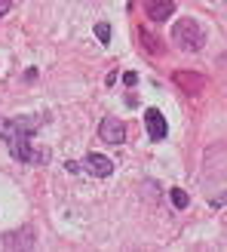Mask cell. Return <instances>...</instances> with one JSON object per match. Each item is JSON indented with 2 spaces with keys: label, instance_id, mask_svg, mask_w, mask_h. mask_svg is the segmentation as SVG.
Instances as JSON below:
<instances>
[{
  "label": "cell",
  "instance_id": "1",
  "mask_svg": "<svg viewBox=\"0 0 227 252\" xmlns=\"http://www.w3.org/2000/svg\"><path fill=\"white\" fill-rule=\"evenodd\" d=\"M43 120L46 117H12V120H0V138L6 142L12 160L34 163V166H40V163L49 160L46 151H34L31 148V138L43 126Z\"/></svg>",
  "mask_w": 227,
  "mask_h": 252
},
{
  "label": "cell",
  "instance_id": "2",
  "mask_svg": "<svg viewBox=\"0 0 227 252\" xmlns=\"http://www.w3.org/2000/svg\"><path fill=\"white\" fill-rule=\"evenodd\" d=\"M172 40L178 49H184V53H199L206 43V31L199 28V22L194 19H178L172 25Z\"/></svg>",
  "mask_w": 227,
  "mask_h": 252
},
{
  "label": "cell",
  "instance_id": "3",
  "mask_svg": "<svg viewBox=\"0 0 227 252\" xmlns=\"http://www.w3.org/2000/svg\"><path fill=\"white\" fill-rule=\"evenodd\" d=\"M98 138L108 145H123L126 142V123L120 117H105L98 123Z\"/></svg>",
  "mask_w": 227,
  "mask_h": 252
},
{
  "label": "cell",
  "instance_id": "4",
  "mask_svg": "<svg viewBox=\"0 0 227 252\" xmlns=\"http://www.w3.org/2000/svg\"><path fill=\"white\" fill-rule=\"evenodd\" d=\"M172 83L178 86V90H184L187 95H197V93L206 90V77H203V74H197V71H175L172 74Z\"/></svg>",
  "mask_w": 227,
  "mask_h": 252
},
{
  "label": "cell",
  "instance_id": "5",
  "mask_svg": "<svg viewBox=\"0 0 227 252\" xmlns=\"http://www.w3.org/2000/svg\"><path fill=\"white\" fill-rule=\"evenodd\" d=\"M144 126H147V138H150V142H163V138L169 135V123H166V117H163L157 108L144 111Z\"/></svg>",
  "mask_w": 227,
  "mask_h": 252
},
{
  "label": "cell",
  "instance_id": "6",
  "mask_svg": "<svg viewBox=\"0 0 227 252\" xmlns=\"http://www.w3.org/2000/svg\"><path fill=\"white\" fill-rule=\"evenodd\" d=\"M83 169L89 172V175H95V179H108V175L114 172V163L105 157V154H86V160H83Z\"/></svg>",
  "mask_w": 227,
  "mask_h": 252
},
{
  "label": "cell",
  "instance_id": "7",
  "mask_svg": "<svg viewBox=\"0 0 227 252\" xmlns=\"http://www.w3.org/2000/svg\"><path fill=\"white\" fill-rule=\"evenodd\" d=\"M144 12L150 22H169L175 12V0H144Z\"/></svg>",
  "mask_w": 227,
  "mask_h": 252
},
{
  "label": "cell",
  "instance_id": "8",
  "mask_svg": "<svg viewBox=\"0 0 227 252\" xmlns=\"http://www.w3.org/2000/svg\"><path fill=\"white\" fill-rule=\"evenodd\" d=\"M169 197H172V203H175V209H187V203H191V197H187L181 188H172L169 191Z\"/></svg>",
  "mask_w": 227,
  "mask_h": 252
},
{
  "label": "cell",
  "instance_id": "9",
  "mask_svg": "<svg viewBox=\"0 0 227 252\" xmlns=\"http://www.w3.org/2000/svg\"><path fill=\"white\" fill-rule=\"evenodd\" d=\"M95 37H98V43H102V46H108L111 43V25L108 22H98L95 25Z\"/></svg>",
  "mask_w": 227,
  "mask_h": 252
},
{
  "label": "cell",
  "instance_id": "10",
  "mask_svg": "<svg viewBox=\"0 0 227 252\" xmlns=\"http://www.w3.org/2000/svg\"><path fill=\"white\" fill-rule=\"evenodd\" d=\"M157 40H160V37H154V34H144V31H142V46H147L150 53H163V46H160Z\"/></svg>",
  "mask_w": 227,
  "mask_h": 252
},
{
  "label": "cell",
  "instance_id": "11",
  "mask_svg": "<svg viewBox=\"0 0 227 252\" xmlns=\"http://www.w3.org/2000/svg\"><path fill=\"white\" fill-rule=\"evenodd\" d=\"M123 83H126V86H135V83H138V74H135V71L123 74Z\"/></svg>",
  "mask_w": 227,
  "mask_h": 252
},
{
  "label": "cell",
  "instance_id": "12",
  "mask_svg": "<svg viewBox=\"0 0 227 252\" xmlns=\"http://www.w3.org/2000/svg\"><path fill=\"white\" fill-rule=\"evenodd\" d=\"M12 3H16V0H0V19H3L6 12L12 9Z\"/></svg>",
  "mask_w": 227,
  "mask_h": 252
},
{
  "label": "cell",
  "instance_id": "13",
  "mask_svg": "<svg viewBox=\"0 0 227 252\" xmlns=\"http://www.w3.org/2000/svg\"><path fill=\"white\" fill-rule=\"evenodd\" d=\"M65 169H68V172H80V166H77L74 160H68V163H65Z\"/></svg>",
  "mask_w": 227,
  "mask_h": 252
},
{
  "label": "cell",
  "instance_id": "14",
  "mask_svg": "<svg viewBox=\"0 0 227 252\" xmlns=\"http://www.w3.org/2000/svg\"><path fill=\"white\" fill-rule=\"evenodd\" d=\"M224 203H227V194H221V197L212 200V206H224Z\"/></svg>",
  "mask_w": 227,
  "mask_h": 252
}]
</instances>
